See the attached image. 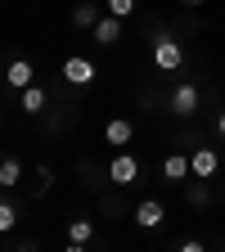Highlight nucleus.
I'll return each mask as SVG.
<instances>
[{"label": "nucleus", "instance_id": "18", "mask_svg": "<svg viewBox=\"0 0 225 252\" xmlns=\"http://www.w3.org/2000/svg\"><path fill=\"white\" fill-rule=\"evenodd\" d=\"M36 180H41V185H36V194H50V189H54V167L41 162V167H36Z\"/></svg>", "mask_w": 225, "mask_h": 252}, {"label": "nucleus", "instance_id": "11", "mask_svg": "<svg viewBox=\"0 0 225 252\" xmlns=\"http://www.w3.org/2000/svg\"><path fill=\"white\" fill-rule=\"evenodd\" d=\"M162 176H167V180H185V176H189V153H167Z\"/></svg>", "mask_w": 225, "mask_h": 252}, {"label": "nucleus", "instance_id": "15", "mask_svg": "<svg viewBox=\"0 0 225 252\" xmlns=\"http://www.w3.org/2000/svg\"><path fill=\"white\" fill-rule=\"evenodd\" d=\"M14 225H18V207L9 198H0V234H9Z\"/></svg>", "mask_w": 225, "mask_h": 252}, {"label": "nucleus", "instance_id": "17", "mask_svg": "<svg viewBox=\"0 0 225 252\" xmlns=\"http://www.w3.org/2000/svg\"><path fill=\"white\" fill-rule=\"evenodd\" d=\"M135 5H140V0H104V9H108V14H117V18H131V14H135Z\"/></svg>", "mask_w": 225, "mask_h": 252}, {"label": "nucleus", "instance_id": "2", "mask_svg": "<svg viewBox=\"0 0 225 252\" xmlns=\"http://www.w3.org/2000/svg\"><path fill=\"white\" fill-rule=\"evenodd\" d=\"M95 77H99V68H95L90 59H81V54H72L68 63H63V81L68 86H90Z\"/></svg>", "mask_w": 225, "mask_h": 252}, {"label": "nucleus", "instance_id": "16", "mask_svg": "<svg viewBox=\"0 0 225 252\" xmlns=\"http://www.w3.org/2000/svg\"><path fill=\"white\" fill-rule=\"evenodd\" d=\"M185 203H189V207H207V203H212V189H207V185H189V189H185Z\"/></svg>", "mask_w": 225, "mask_h": 252}, {"label": "nucleus", "instance_id": "7", "mask_svg": "<svg viewBox=\"0 0 225 252\" xmlns=\"http://www.w3.org/2000/svg\"><path fill=\"white\" fill-rule=\"evenodd\" d=\"M162 220H167V207L158 203V198H144V203L135 207V225H140V230H158Z\"/></svg>", "mask_w": 225, "mask_h": 252}, {"label": "nucleus", "instance_id": "4", "mask_svg": "<svg viewBox=\"0 0 225 252\" xmlns=\"http://www.w3.org/2000/svg\"><path fill=\"white\" fill-rule=\"evenodd\" d=\"M122 23H126V18H117V14L99 18V23L90 27V36H95V45H117V41H122Z\"/></svg>", "mask_w": 225, "mask_h": 252}, {"label": "nucleus", "instance_id": "19", "mask_svg": "<svg viewBox=\"0 0 225 252\" xmlns=\"http://www.w3.org/2000/svg\"><path fill=\"white\" fill-rule=\"evenodd\" d=\"M180 5H185V9H198V5H207V0H180Z\"/></svg>", "mask_w": 225, "mask_h": 252}, {"label": "nucleus", "instance_id": "20", "mask_svg": "<svg viewBox=\"0 0 225 252\" xmlns=\"http://www.w3.org/2000/svg\"><path fill=\"white\" fill-rule=\"evenodd\" d=\"M216 131H221V135H225V108H221V117H216Z\"/></svg>", "mask_w": 225, "mask_h": 252}, {"label": "nucleus", "instance_id": "6", "mask_svg": "<svg viewBox=\"0 0 225 252\" xmlns=\"http://www.w3.org/2000/svg\"><path fill=\"white\" fill-rule=\"evenodd\" d=\"M216 167H221V153L216 149H194V153H189V171H194L198 180L216 176Z\"/></svg>", "mask_w": 225, "mask_h": 252}, {"label": "nucleus", "instance_id": "14", "mask_svg": "<svg viewBox=\"0 0 225 252\" xmlns=\"http://www.w3.org/2000/svg\"><path fill=\"white\" fill-rule=\"evenodd\" d=\"M95 239V225H90V220H72V225H68V243L72 248H86Z\"/></svg>", "mask_w": 225, "mask_h": 252}, {"label": "nucleus", "instance_id": "3", "mask_svg": "<svg viewBox=\"0 0 225 252\" xmlns=\"http://www.w3.org/2000/svg\"><path fill=\"white\" fill-rule=\"evenodd\" d=\"M171 113H176V117H194V113H198V86H189V81L176 86V90H171Z\"/></svg>", "mask_w": 225, "mask_h": 252}, {"label": "nucleus", "instance_id": "12", "mask_svg": "<svg viewBox=\"0 0 225 252\" xmlns=\"http://www.w3.org/2000/svg\"><path fill=\"white\" fill-rule=\"evenodd\" d=\"M23 180V162L18 158H0V189H14Z\"/></svg>", "mask_w": 225, "mask_h": 252}, {"label": "nucleus", "instance_id": "10", "mask_svg": "<svg viewBox=\"0 0 225 252\" xmlns=\"http://www.w3.org/2000/svg\"><path fill=\"white\" fill-rule=\"evenodd\" d=\"M99 9H104V5H95V0H81V5L72 9V27H81V32H90L95 23H99V18H104Z\"/></svg>", "mask_w": 225, "mask_h": 252}, {"label": "nucleus", "instance_id": "13", "mask_svg": "<svg viewBox=\"0 0 225 252\" xmlns=\"http://www.w3.org/2000/svg\"><path fill=\"white\" fill-rule=\"evenodd\" d=\"M18 104H23V113H41V108H45V86L32 81V86L23 90V99H18Z\"/></svg>", "mask_w": 225, "mask_h": 252}, {"label": "nucleus", "instance_id": "9", "mask_svg": "<svg viewBox=\"0 0 225 252\" xmlns=\"http://www.w3.org/2000/svg\"><path fill=\"white\" fill-rule=\"evenodd\" d=\"M104 140H108L113 149H126V144H131V140H135V126H131V122H126V117H113V122L104 126Z\"/></svg>", "mask_w": 225, "mask_h": 252}, {"label": "nucleus", "instance_id": "1", "mask_svg": "<svg viewBox=\"0 0 225 252\" xmlns=\"http://www.w3.org/2000/svg\"><path fill=\"white\" fill-rule=\"evenodd\" d=\"M180 63H185L180 41H171V36H158V41H153V68H158V72H176Z\"/></svg>", "mask_w": 225, "mask_h": 252}, {"label": "nucleus", "instance_id": "8", "mask_svg": "<svg viewBox=\"0 0 225 252\" xmlns=\"http://www.w3.org/2000/svg\"><path fill=\"white\" fill-rule=\"evenodd\" d=\"M5 81H9V90H27L32 81H36V68H32L27 59H14L9 68H5Z\"/></svg>", "mask_w": 225, "mask_h": 252}, {"label": "nucleus", "instance_id": "5", "mask_svg": "<svg viewBox=\"0 0 225 252\" xmlns=\"http://www.w3.org/2000/svg\"><path fill=\"white\" fill-rule=\"evenodd\" d=\"M135 176H140V162H135L131 153H117L113 162H108V180H113V185H131Z\"/></svg>", "mask_w": 225, "mask_h": 252}]
</instances>
